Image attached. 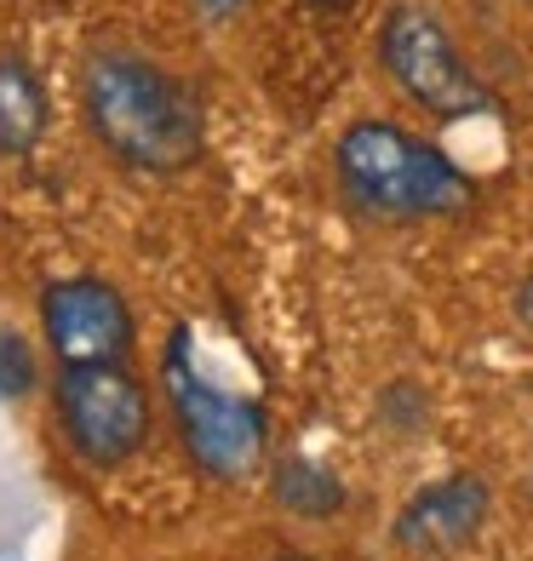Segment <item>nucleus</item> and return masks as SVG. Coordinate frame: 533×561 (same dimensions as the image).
Masks as SVG:
<instances>
[{"instance_id":"12","label":"nucleus","mask_w":533,"mask_h":561,"mask_svg":"<svg viewBox=\"0 0 533 561\" xmlns=\"http://www.w3.org/2000/svg\"><path fill=\"white\" fill-rule=\"evenodd\" d=\"M195 7H201V18H236L247 0H195Z\"/></svg>"},{"instance_id":"14","label":"nucleus","mask_w":533,"mask_h":561,"mask_svg":"<svg viewBox=\"0 0 533 561\" xmlns=\"http://www.w3.org/2000/svg\"><path fill=\"white\" fill-rule=\"evenodd\" d=\"M275 561H321V556H275Z\"/></svg>"},{"instance_id":"15","label":"nucleus","mask_w":533,"mask_h":561,"mask_svg":"<svg viewBox=\"0 0 533 561\" xmlns=\"http://www.w3.org/2000/svg\"><path fill=\"white\" fill-rule=\"evenodd\" d=\"M0 561H18V556H12V550H0Z\"/></svg>"},{"instance_id":"10","label":"nucleus","mask_w":533,"mask_h":561,"mask_svg":"<svg viewBox=\"0 0 533 561\" xmlns=\"http://www.w3.org/2000/svg\"><path fill=\"white\" fill-rule=\"evenodd\" d=\"M35 390V350L23 333L0 327V401H23Z\"/></svg>"},{"instance_id":"4","label":"nucleus","mask_w":533,"mask_h":561,"mask_svg":"<svg viewBox=\"0 0 533 561\" xmlns=\"http://www.w3.org/2000/svg\"><path fill=\"white\" fill-rule=\"evenodd\" d=\"M53 407L69 453L92 470H115L133 453H144L149 419H156L144 378L126 362H64Z\"/></svg>"},{"instance_id":"5","label":"nucleus","mask_w":533,"mask_h":561,"mask_svg":"<svg viewBox=\"0 0 533 561\" xmlns=\"http://www.w3.org/2000/svg\"><path fill=\"white\" fill-rule=\"evenodd\" d=\"M378 64H385L390 81L436 121H470V115L494 110L488 87L476 81V69L465 64L460 46H453L447 23L436 12L413 7V0L390 7L385 23H378Z\"/></svg>"},{"instance_id":"11","label":"nucleus","mask_w":533,"mask_h":561,"mask_svg":"<svg viewBox=\"0 0 533 561\" xmlns=\"http://www.w3.org/2000/svg\"><path fill=\"white\" fill-rule=\"evenodd\" d=\"M517 321L533 327V270L522 275V287H517Z\"/></svg>"},{"instance_id":"13","label":"nucleus","mask_w":533,"mask_h":561,"mask_svg":"<svg viewBox=\"0 0 533 561\" xmlns=\"http://www.w3.org/2000/svg\"><path fill=\"white\" fill-rule=\"evenodd\" d=\"M310 7H321V12H344L350 0H310Z\"/></svg>"},{"instance_id":"3","label":"nucleus","mask_w":533,"mask_h":561,"mask_svg":"<svg viewBox=\"0 0 533 561\" xmlns=\"http://www.w3.org/2000/svg\"><path fill=\"white\" fill-rule=\"evenodd\" d=\"M161 385H167L172 424H178V436H184V453L195 458V470H207L213 481H241L264 465V442H270L264 413L247 396L224 390L201 373L190 327H178L167 339Z\"/></svg>"},{"instance_id":"9","label":"nucleus","mask_w":533,"mask_h":561,"mask_svg":"<svg viewBox=\"0 0 533 561\" xmlns=\"http://www.w3.org/2000/svg\"><path fill=\"white\" fill-rule=\"evenodd\" d=\"M270 493L287 516H304V522H333L344 510V481L304 453H287L282 465L270 470Z\"/></svg>"},{"instance_id":"8","label":"nucleus","mask_w":533,"mask_h":561,"mask_svg":"<svg viewBox=\"0 0 533 561\" xmlns=\"http://www.w3.org/2000/svg\"><path fill=\"white\" fill-rule=\"evenodd\" d=\"M46 138V81L23 58H0V156H30Z\"/></svg>"},{"instance_id":"6","label":"nucleus","mask_w":533,"mask_h":561,"mask_svg":"<svg viewBox=\"0 0 533 561\" xmlns=\"http://www.w3.org/2000/svg\"><path fill=\"white\" fill-rule=\"evenodd\" d=\"M488 516H494V488L470 470H453V476L424 481V488L396 510L390 545L408 561H453L481 539Z\"/></svg>"},{"instance_id":"1","label":"nucleus","mask_w":533,"mask_h":561,"mask_svg":"<svg viewBox=\"0 0 533 561\" xmlns=\"http://www.w3.org/2000/svg\"><path fill=\"white\" fill-rule=\"evenodd\" d=\"M81 110L121 167L172 178L201 161V110L161 64L126 46H98L81 64Z\"/></svg>"},{"instance_id":"2","label":"nucleus","mask_w":533,"mask_h":561,"mask_svg":"<svg viewBox=\"0 0 533 561\" xmlns=\"http://www.w3.org/2000/svg\"><path fill=\"white\" fill-rule=\"evenodd\" d=\"M339 184L362 213L390 224H424V218H460L476 207L470 172L447 149L401 133L396 121H355L333 149Z\"/></svg>"},{"instance_id":"7","label":"nucleus","mask_w":533,"mask_h":561,"mask_svg":"<svg viewBox=\"0 0 533 561\" xmlns=\"http://www.w3.org/2000/svg\"><path fill=\"white\" fill-rule=\"evenodd\" d=\"M46 350L64 362H126L133 355V310L98 275H64L41 293Z\"/></svg>"}]
</instances>
